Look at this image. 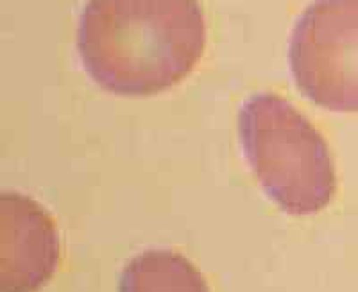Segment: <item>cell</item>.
Returning a JSON list of instances; mask_svg holds the SVG:
<instances>
[{"instance_id": "6da1fadb", "label": "cell", "mask_w": 358, "mask_h": 292, "mask_svg": "<svg viewBox=\"0 0 358 292\" xmlns=\"http://www.w3.org/2000/svg\"><path fill=\"white\" fill-rule=\"evenodd\" d=\"M204 41L197 0H88L78 31L90 78L129 97L178 85L201 60Z\"/></svg>"}, {"instance_id": "7a4b0ae2", "label": "cell", "mask_w": 358, "mask_h": 292, "mask_svg": "<svg viewBox=\"0 0 358 292\" xmlns=\"http://www.w3.org/2000/svg\"><path fill=\"white\" fill-rule=\"evenodd\" d=\"M238 134L244 155L265 194L290 215L317 214L337 190L324 138L299 111L274 94L242 104Z\"/></svg>"}, {"instance_id": "3957f363", "label": "cell", "mask_w": 358, "mask_h": 292, "mask_svg": "<svg viewBox=\"0 0 358 292\" xmlns=\"http://www.w3.org/2000/svg\"><path fill=\"white\" fill-rule=\"evenodd\" d=\"M290 69L301 94L330 111H358V0H315L296 22Z\"/></svg>"}, {"instance_id": "277c9868", "label": "cell", "mask_w": 358, "mask_h": 292, "mask_svg": "<svg viewBox=\"0 0 358 292\" xmlns=\"http://www.w3.org/2000/svg\"><path fill=\"white\" fill-rule=\"evenodd\" d=\"M2 292H36L59 262L52 219L33 199L2 195Z\"/></svg>"}, {"instance_id": "5b68a950", "label": "cell", "mask_w": 358, "mask_h": 292, "mask_svg": "<svg viewBox=\"0 0 358 292\" xmlns=\"http://www.w3.org/2000/svg\"><path fill=\"white\" fill-rule=\"evenodd\" d=\"M118 292H210L199 269L171 249L133 256L120 274Z\"/></svg>"}]
</instances>
